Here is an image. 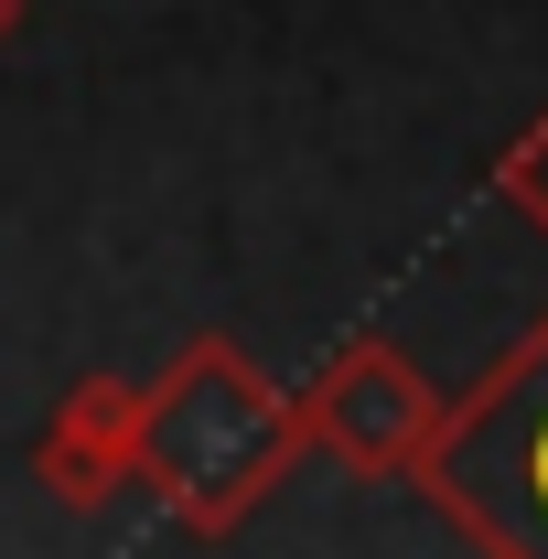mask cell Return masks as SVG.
I'll return each mask as SVG.
<instances>
[{"label": "cell", "mask_w": 548, "mask_h": 559, "mask_svg": "<svg viewBox=\"0 0 548 559\" xmlns=\"http://www.w3.org/2000/svg\"><path fill=\"white\" fill-rule=\"evenodd\" d=\"M290 463H312L301 388H279L248 345L194 334L140 388V485L162 495V516L183 538H237L290 485Z\"/></svg>", "instance_id": "6da1fadb"}, {"label": "cell", "mask_w": 548, "mask_h": 559, "mask_svg": "<svg viewBox=\"0 0 548 559\" xmlns=\"http://www.w3.org/2000/svg\"><path fill=\"white\" fill-rule=\"evenodd\" d=\"M409 485L474 559H548V312L441 399Z\"/></svg>", "instance_id": "7a4b0ae2"}, {"label": "cell", "mask_w": 548, "mask_h": 559, "mask_svg": "<svg viewBox=\"0 0 548 559\" xmlns=\"http://www.w3.org/2000/svg\"><path fill=\"white\" fill-rule=\"evenodd\" d=\"M441 430V388L419 377V355H398L388 334H344L312 377H301V441L366 474V485H409L419 452Z\"/></svg>", "instance_id": "3957f363"}, {"label": "cell", "mask_w": 548, "mask_h": 559, "mask_svg": "<svg viewBox=\"0 0 548 559\" xmlns=\"http://www.w3.org/2000/svg\"><path fill=\"white\" fill-rule=\"evenodd\" d=\"M33 474L75 516L130 495L140 485V377H75L55 399V419H44V441H33Z\"/></svg>", "instance_id": "277c9868"}, {"label": "cell", "mask_w": 548, "mask_h": 559, "mask_svg": "<svg viewBox=\"0 0 548 559\" xmlns=\"http://www.w3.org/2000/svg\"><path fill=\"white\" fill-rule=\"evenodd\" d=\"M495 194H505V205H516V215L548 237V108H538L516 140H505V151H495Z\"/></svg>", "instance_id": "5b68a950"}, {"label": "cell", "mask_w": 548, "mask_h": 559, "mask_svg": "<svg viewBox=\"0 0 548 559\" xmlns=\"http://www.w3.org/2000/svg\"><path fill=\"white\" fill-rule=\"evenodd\" d=\"M11 33H22V0H0V44H11Z\"/></svg>", "instance_id": "8992f818"}]
</instances>
